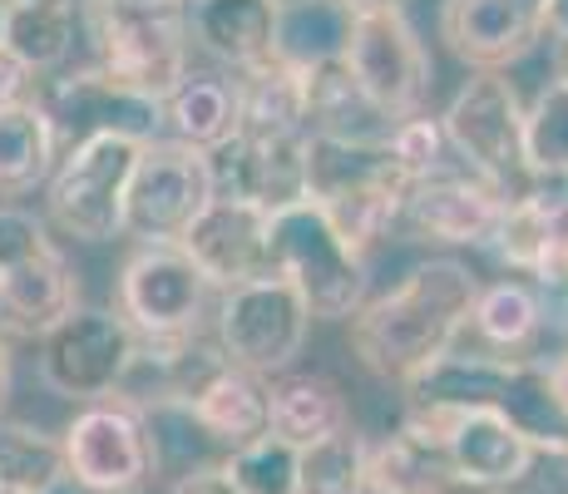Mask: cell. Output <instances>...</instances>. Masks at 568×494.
I'll use <instances>...</instances> for the list:
<instances>
[{
	"label": "cell",
	"instance_id": "obj_40",
	"mask_svg": "<svg viewBox=\"0 0 568 494\" xmlns=\"http://www.w3.org/2000/svg\"><path fill=\"white\" fill-rule=\"evenodd\" d=\"M40 99V74H30L10 50H0V109L10 104H36Z\"/></svg>",
	"mask_w": 568,
	"mask_h": 494
},
{
	"label": "cell",
	"instance_id": "obj_6",
	"mask_svg": "<svg viewBox=\"0 0 568 494\" xmlns=\"http://www.w3.org/2000/svg\"><path fill=\"white\" fill-rule=\"evenodd\" d=\"M60 445L64 480L84 494H144L159 475V450L144 411L124 405L119 395L80 405Z\"/></svg>",
	"mask_w": 568,
	"mask_h": 494
},
{
	"label": "cell",
	"instance_id": "obj_50",
	"mask_svg": "<svg viewBox=\"0 0 568 494\" xmlns=\"http://www.w3.org/2000/svg\"><path fill=\"white\" fill-rule=\"evenodd\" d=\"M455 494H489V490H469V485H465V490H455Z\"/></svg>",
	"mask_w": 568,
	"mask_h": 494
},
{
	"label": "cell",
	"instance_id": "obj_45",
	"mask_svg": "<svg viewBox=\"0 0 568 494\" xmlns=\"http://www.w3.org/2000/svg\"><path fill=\"white\" fill-rule=\"evenodd\" d=\"M352 16H376V10H406V0H342Z\"/></svg>",
	"mask_w": 568,
	"mask_h": 494
},
{
	"label": "cell",
	"instance_id": "obj_43",
	"mask_svg": "<svg viewBox=\"0 0 568 494\" xmlns=\"http://www.w3.org/2000/svg\"><path fill=\"white\" fill-rule=\"evenodd\" d=\"M544 366H549V381L554 391H559V405L568 415V351H554V356H544Z\"/></svg>",
	"mask_w": 568,
	"mask_h": 494
},
{
	"label": "cell",
	"instance_id": "obj_32",
	"mask_svg": "<svg viewBox=\"0 0 568 494\" xmlns=\"http://www.w3.org/2000/svg\"><path fill=\"white\" fill-rule=\"evenodd\" d=\"M64 485L60 435L30 421H0V494H54Z\"/></svg>",
	"mask_w": 568,
	"mask_h": 494
},
{
	"label": "cell",
	"instance_id": "obj_9",
	"mask_svg": "<svg viewBox=\"0 0 568 494\" xmlns=\"http://www.w3.org/2000/svg\"><path fill=\"white\" fill-rule=\"evenodd\" d=\"M144 144L129 139H84L64 149L45 183V213L74 243H114L124 233V193Z\"/></svg>",
	"mask_w": 568,
	"mask_h": 494
},
{
	"label": "cell",
	"instance_id": "obj_14",
	"mask_svg": "<svg viewBox=\"0 0 568 494\" xmlns=\"http://www.w3.org/2000/svg\"><path fill=\"white\" fill-rule=\"evenodd\" d=\"M509 198L499 189H489L485 179L465 169L435 173L406 189L400 203V233H410L415 243H450V248H489L495 228L505 218Z\"/></svg>",
	"mask_w": 568,
	"mask_h": 494
},
{
	"label": "cell",
	"instance_id": "obj_39",
	"mask_svg": "<svg viewBox=\"0 0 568 494\" xmlns=\"http://www.w3.org/2000/svg\"><path fill=\"white\" fill-rule=\"evenodd\" d=\"M505 494H568V445H534L524 475Z\"/></svg>",
	"mask_w": 568,
	"mask_h": 494
},
{
	"label": "cell",
	"instance_id": "obj_36",
	"mask_svg": "<svg viewBox=\"0 0 568 494\" xmlns=\"http://www.w3.org/2000/svg\"><path fill=\"white\" fill-rule=\"evenodd\" d=\"M217 470L237 494H297V445L277 435H257L253 445L227 450Z\"/></svg>",
	"mask_w": 568,
	"mask_h": 494
},
{
	"label": "cell",
	"instance_id": "obj_51",
	"mask_svg": "<svg viewBox=\"0 0 568 494\" xmlns=\"http://www.w3.org/2000/svg\"><path fill=\"white\" fill-rule=\"evenodd\" d=\"M272 6H277V10H282V6H297V0H272Z\"/></svg>",
	"mask_w": 568,
	"mask_h": 494
},
{
	"label": "cell",
	"instance_id": "obj_49",
	"mask_svg": "<svg viewBox=\"0 0 568 494\" xmlns=\"http://www.w3.org/2000/svg\"><path fill=\"white\" fill-rule=\"evenodd\" d=\"M26 6H74V0H26Z\"/></svg>",
	"mask_w": 568,
	"mask_h": 494
},
{
	"label": "cell",
	"instance_id": "obj_38",
	"mask_svg": "<svg viewBox=\"0 0 568 494\" xmlns=\"http://www.w3.org/2000/svg\"><path fill=\"white\" fill-rule=\"evenodd\" d=\"M45 248H54V238L45 233V223H40L30 208L0 203V272L20 268V262H30V258H40Z\"/></svg>",
	"mask_w": 568,
	"mask_h": 494
},
{
	"label": "cell",
	"instance_id": "obj_3",
	"mask_svg": "<svg viewBox=\"0 0 568 494\" xmlns=\"http://www.w3.org/2000/svg\"><path fill=\"white\" fill-rule=\"evenodd\" d=\"M440 129L465 173L485 179L505 198H524L539 189L524 159V99L505 70H475L445 104Z\"/></svg>",
	"mask_w": 568,
	"mask_h": 494
},
{
	"label": "cell",
	"instance_id": "obj_31",
	"mask_svg": "<svg viewBox=\"0 0 568 494\" xmlns=\"http://www.w3.org/2000/svg\"><path fill=\"white\" fill-rule=\"evenodd\" d=\"M499 415H505L529 445H568V415L559 405V391H554L544 356L509 361V381H505V395H499Z\"/></svg>",
	"mask_w": 568,
	"mask_h": 494
},
{
	"label": "cell",
	"instance_id": "obj_12",
	"mask_svg": "<svg viewBox=\"0 0 568 494\" xmlns=\"http://www.w3.org/2000/svg\"><path fill=\"white\" fill-rule=\"evenodd\" d=\"M134 356V332L114 306H74L40 336V381L64 401H109Z\"/></svg>",
	"mask_w": 568,
	"mask_h": 494
},
{
	"label": "cell",
	"instance_id": "obj_4",
	"mask_svg": "<svg viewBox=\"0 0 568 494\" xmlns=\"http://www.w3.org/2000/svg\"><path fill=\"white\" fill-rule=\"evenodd\" d=\"M267 258L272 278L297 288L312 322H352L366 306V262L336 238V228L312 198L272 213Z\"/></svg>",
	"mask_w": 568,
	"mask_h": 494
},
{
	"label": "cell",
	"instance_id": "obj_37",
	"mask_svg": "<svg viewBox=\"0 0 568 494\" xmlns=\"http://www.w3.org/2000/svg\"><path fill=\"white\" fill-rule=\"evenodd\" d=\"M386 159H390V169H396L406 183H420V179H435V173L460 169V163H455V153H450V139H445V129H440V119H430V114L400 119V129H396V139H390Z\"/></svg>",
	"mask_w": 568,
	"mask_h": 494
},
{
	"label": "cell",
	"instance_id": "obj_15",
	"mask_svg": "<svg viewBox=\"0 0 568 494\" xmlns=\"http://www.w3.org/2000/svg\"><path fill=\"white\" fill-rule=\"evenodd\" d=\"M307 139L312 134H243L237 129L223 149L207 153L213 169V198H237V203H257L262 213H282V208L307 198Z\"/></svg>",
	"mask_w": 568,
	"mask_h": 494
},
{
	"label": "cell",
	"instance_id": "obj_30",
	"mask_svg": "<svg viewBox=\"0 0 568 494\" xmlns=\"http://www.w3.org/2000/svg\"><path fill=\"white\" fill-rule=\"evenodd\" d=\"M243 90V134H307V74L287 70V64H262L253 74H237Z\"/></svg>",
	"mask_w": 568,
	"mask_h": 494
},
{
	"label": "cell",
	"instance_id": "obj_29",
	"mask_svg": "<svg viewBox=\"0 0 568 494\" xmlns=\"http://www.w3.org/2000/svg\"><path fill=\"white\" fill-rule=\"evenodd\" d=\"M469 326H475V336L489 351L519 361L524 351L544 336V302H539V292H534V282H519V278L479 282Z\"/></svg>",
	"mask_w": 568,
	"mask_h": 494
},
{
	"label": "cell",
	"instance_id": "obj_20",
	"mask_svg": "<svg viewBox=\"0 0 568 494\" xmlns=\"http://www.w3.org/2000/svg\"><path fill=\"white\" fill-rule=\"evenodd\" d=\"M80 306V272L70 268L64 248L54 243L40 258L0 272V332L16 336H45Z\"/></svg>",
	"mask_w": 568,
	"mask_h": 494
},
{
	"label": "cell",
	"instance_id": "obj_24",
	"mask_svg": "<svg viewBox=\"0 0 568 494\" xmlns=\"http://www.w3.org/2000/svg\"><path fill=\"white\" fill-rule=\"evenodd\" d=\"M352 425V405L336 381H326L322 371H282L267 381V435L307 450L326 435Z\"/></svg>",
	"mask_w": 568,
	"mask_h": 494
},
{
	"label": "cell",
	"instance_id": "obj_27",
	"mask_svg": "<svg viewBox=\"0 0 568 494\" xmlns=\"http://www.w3.org/2000/svg\"><path fill=\"white\" fill-rule=\"evenodd\" d=\"M352 20L356 16L342 0H297V6H282L277 30H272V60L297 74H312L322 64L346 60Z\"/></svg>",
	"mask_w": 568,
	"mask_h": 494
},
{
	"label": "cell",
	"instance_id": "obj_25",
	"mask_svg": "<svg viewBox=\"0 0 568 494\" xmlns=\"http://www.w3.org/2000/svg\"><path fill=\"white\" fill-rule=\"evenodd\" d=\"M509 381V356H479V351H445L440 361L410 376V411H499V395Z\"/></svg>",
	"mask_w": 568,
	"mask_h": 494
},
{
	"label": "cell",
	"instance_id": "obj_41",
	"mask_svg": "<svg viewBox=\"0 0 568 494\" xmlns=\"http://www.w3.org/2000/svg\"><path fill=\"white\" fill-rule=\"evenodd\" d=\"M169 494H237V490L227 485V475L217 465H199V470H183Z\"/></svg>",
	"mask_w": 568,
	"mask_h": 494
},
{
	"label": "cell",
	"instance_id": "obj_48",
	"mask_svg": "<svg viewBox=\"0 0 568 494\" xmlns=\"http://www.w3.org/2000/svg\"><path fill=\"white\" fill-rule=\"evenodd\" d=\"M6 16H10V0H0V50H6Z\"/></svg>",
	"mask_w": 568,
	"mask_h": 494
},
{
	"label": "cell",
	"instance_id": "obj_8",
	"mask_svg": "<svg viewBox=\"0 0 568 494\" xmlns=\"http://www.w3.org/2000/svg\"><path fill=\"white\" fill-rule=\"evenodd\" d=\"M119 306L129 332L144 342H183L199 336L213 306V282L193 268L179 243H139L119 268Z\"/></svg>",
	"mask_w": 568,
	"mask_h": 494
},
{
	"label": "cell",
	"instance_id": "obj_11",
	"mask_svg": "<svg viewBox=\"0 0 568 494\" xmlns=\"http://www.w3.org/2000/svg\"><path fill=\"white\" fill-rule=\"evenodd\" d=\"M213 203V169L207 153L154 139L139 149L134 179L124 193V233L139 243H183L199 213Z\"/></svg>",
	"mask_w": 568,
	"mask_h": 494
},
{
	"label": "cell",
	"instance_id": "obj_26",
	"mask_svg": "<svg viewBox=\"0 0 568 494\" xmlns=\"http://www.w3.org/2000/svg\"><path fill=\"white\" fill-rule=\"evenodd\" d=\"M183 411L193 415V425L203 431V441H213L223 450L253 445L257 435H267V381L227 361V366L217 371V376L207 381Z\"/></svg>",
	"mask_w": 568,
	"mask_h": 494
},
{
	"label": "cell",
	"instance_id": "obj_19",
	"mask_svg": "<svg viewBox=\"0 0 568 494\" xmlns=\"http://www.w3.org/2000/svg\"><path fill=\"white\" fill-rule=\"evenodd\" d=\"M400 129V114L376 104L342 60L307 74V134L322 144L386 153Z\"/></svg>",
	"mask_w": 568,
	"mask_h": 494
},
{
	"label": "cell",
	"instance_id": "obj_47",
	"mask_svg": "<svg viewBox=\"0 0 568 494\" xmlns=\"http://www.w3.org/2000/svg\"><path fill=\"white\" fill-rule=\"evenodd\" d=\"M139 6H159V10H189L193 0H139Z\"/></svg>",
	"mask_w": 568,
	"mask_h": 494
},
{
	"label": "cell",
	"instance_id": "obj_16",
	"mask_svg": "<svg viewBox=\"0 0 568 494\" xmlns=\"http://www.w3.org/2000/svg\"><path fill=\"white\" fill-rule=\"evenodd\" d=\"M406 421L440 435L455 475H460V485H469V490L505 494L524 475V465H529V455H534V445L524 441L499 411H410L406 405Z\"/></svg>",
	"mask_w": 568,
	"mask_h": 494
},
{
	"label": "cell",
	"instance_id": "obj_7",
	"mask_svg": "<svg viewBox=\"0 0 568 494\" xmlns=\"http://www.w3.org/2000/svg\"><path fill=\"white\" fill-rule=\"evenodd\" d=\"M312 332V312L297 288L282 278H257L233 292H217L213 306V342L233 366L272 381L297 366Z\"/></svg>",
	"mask_w": 568,
	"mask_h": 494
},
{
	"label": "cell",
	"instance_id": "obj_34",
	"mask_svg": "<svg viewBox=\"0 0 568 494\" xmlns=\"http://www.w3.org/2000/svg\"><path fill=\"white\" fill-rule=\"evenodd\" d=\"M524 159L539 183H568V80H549L524 109Z\"/></svg>",
	"mask_w": 568,
	"mask_h": 494
},
{
	"label": "cell",
	"instance_id": "obj_23",
	"mask_svg": "<svg viewBox=\"0 0 568 494\" xmlns=\"http://www.w3.org/2000/svg\"><path fill=\"white\" fill-rule=\"evenodd\" d=\"M465 490L445 455L440 435L425 425L400 421L396 435L366 445V494H455Z\"/></svg>",
	"mask_w": 568,
	"mask_h": 494
},
{
	"label": "cell",
	"instance_id": "obj_22",
	"mask_svg": "<svg viewBox=\"0 0 568 494\" xmlns=\"http://www.w3.org/2000/svg\"><path fill=\"white\" fill-rule=\"evenodd\" d=\"M163 139L189 149H223L243 124V90L223 70H189L163 94Z\"/></svg>",
	"mask_w": 568,
	"mask_h": 494
},
{
	"label": "cell",
	"instance_id": "obj_18",
	"mask_svg": "<svg viewBox=\"0 0 568 494\" xmlns=\"http://www.w3.org/2000/svg\"><path fill=\"white\" fill-rule=\"evenodd\" d=\"M267 223H272V213H262L257 203L213 198L199 213V223L183 233L179 248L189 252L193 268L213 282V292H233V288H243V282L272 278Z\"/></svg>",
	"mask_w": 568,
	"mask_h": 494
},
{
	"label": "cell",
	"instance_id": "obj_13",
	"mask_svg": "<svg viewBox=\"0 0 568 494\" xmlns=\"http://www.w3.org/2000/svg\"><path fill=\"white\" fill-rule=\"evenodd\" d=\"M346 70L362 80V90L386 104L390 114L410 119L420 114L430 94V50L415 36L406 10H376V16L352 20V46H346Z\"/></svg>",
	"mask_w": 568,
	"mask_h": 494
},
{
	"label": "cell",
	"instance_id": "obj_21",
	"mask_svg": "<svg viewBox=\"0 0 568 494\" xmlns=\"http://www.w3.org/2000/svg\"><path fill=\"white\" fill-rule=\"evenodd\" d=\"M272 30H277L272 0H193L189 6V40L207 60L237 74L272 64Z\"/></svg>",
	"mask_w": 568,
	"mask_h": 494
},
{
	"label": "cell",
	"instance_id": "obj_44",
	"mask_svg": "<svg viewBox=\"0 0 568 494\" xmlns=\"http://www.w3.org/2000/svg\"><path fill=\"white\" fill-rule=\"evenodd\" d=\"M544 26H549L554 40L568 36V0H544Z\"/></svg>",
	"mask_w": 568,
	"mask_h": 494
},
{
	"label": "cell",
	"instance_id": "obj_52",
	"mask_svg": "<svg viewBox=\"0 0 568 494\" xmlns=\"http://www.w3.org/2000/svg\"><path fill=\"white\" fill-rule=\"evenodd\" d=\"M564 189H568V183H564Z\"/></svg>",
	"mask_w": 568,
	"mask_h": 494
},
{
	"label": "cell",
	"instance_id": "obj_5",
	"mask_svg": "<svg viewBox=\"0 0 568 494\" xmlns=\"http://www.w3.org/2000/svg\"><path fill=\"white\" fill-rule=\"evenodd\" d=\"M406 189L410 183L390 169L386 153L307 139V198L356 258H366V248L396 233Z\"/></svg>",
	"mask_w": 568,
	"mask_h": 494
},
{
	"label": "cell",
	"instance_id": "obj_17",
	"mask_svg": "<svg viewBox=\"0 0 568 494\" xmlns=\"http://www.w3.org/2000/svg\"><path fill=\"white\" fill-rule=\"evenodd\" d=\"M544 36H549L544 0H445L440 6V40L455 60L469 64V74L505 70Z\"/></svg>",
	"mask_w": 568,
	"mask_h": 494
},
{
	"label": "cell",
	"instance_id": "obj_10",
	"mask_svg": "<svg viewBox=\"0 0 568 494\" xmlns=\"http://www.w3.org/2000/svg\"><path fill=\"white\" fill-rule=\"evenodd\" d=\"M40 109L54 124V139L64 149L84 139H129V144H154L163 139V109L159 99L129 90L100 64L84 70H60L40 80Z\"/></svg>",
	"mask_w": 568,
	"mask_h": 494
},
{
	"label": "cell",
	"instance_id": "obj_42",
	"mask_svg": "<svg viewBox=\"0 0 568 494\" xmlns=\"http://www.w3.org/2000/svg\"><path fill=\"white\" fill-rule=\"evenodd\" d=\"M10 381H16V351H10V336L0 332V421H6L10 405Z\"/></svg>",
	"mask_w": 568,
	"mask_h": 494
},
{
	"label": "cell",
	"instance_id": "obj_46",
	"mask_svg": "<svg viewBox=\"0 0 568 494\" xmlns=\"http://www.w3.org/2000/svg\"><path fill=\"white\" fill-rule=\"evenodd\" d=\"M554 80H568V36L554 40Z\"/></svg>",
	"mask_w": 568,
	"mask_h": 494
},
{
	"label": "cell",
	"instance_id": "obj_1",
	"mask_svg": "<svg viewBox=\"0 0 568 494\" xmlns=\"http://www.w3.org/2000/svg\"><path fill=\"white\" fill-rule=\"evenodd\" d=\"M479 296V272L460 258H425L352 316V356L371 376L406 386L455 351Z\"/></svg>",
	"mask_w": 568,
	"mask_h": 494
},
{
	"label": "cell",
	"instance_id": "obj_33",
	"mask_svg": "<svg viewBox=\"0 0 568 494\" xmlns=\"http://www.w3.org/2000/svg\"><path fill=\"white\" fill-rule=\"evenodd\" d=\"M6 50L30 74H40V80L60 74L74 50V6H26V0H10Z\"/></svg>",
	"mask_w": 568,
	"mask_h": 494
},
{
	"label": "cell",
	"instance_id": "obj_35",
	"mask_svg": "<svg viewBox=\"0 0 568 494\" xmlns=\"http://www.w3.org/2000/svg\"><path fill=\"white\" fill-rule=\"evenodd\" d=\"M297 494H366V441L352 425L297 450Z\"/></svg>",
	"mask_w": 568,
	"mask_h": 494
},
{
	"label": "cell",
	"instance_id": "obj_2",
	"mask_svg": "<svg viewBox=\"0 0 568 494\" xmlns=\"http://www.w3.org/2000/svg\"><path fill=\"white\" fill-rule=\"evenodd\" d=\"M80 16L94 46V64L159 104L193 70L189 10H159L139 0H84Z\"/></svg>",
	"mask_w": 568,
	"mask_h": 494
},
{
	"label": "cell",
	"instance_id": "obj_28",
	"mask_svg": "<svg viewBox=\"0 0 568 494\" xmlns=\"http://www.w3.org/2000/svg\"><path fill=\"white\" fill-rule=\"evenodd\" d=\"M54 163H60V139L40 99L0 109V198H20L36 183H50Z\"/></svg>",
	"mask_w": 568,
	"mask_h": 494
}]
</instances>
